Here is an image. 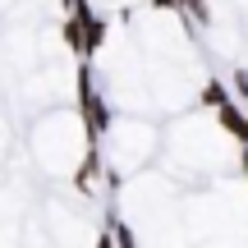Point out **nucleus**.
<instances>
[{"mask_svg": "<svg viewBox=\"0 0 248 248\" xmlns=\"http://www.w3.org/2000/svg\"><path fill=\"white\" fill-rule=\"evenodd\" d=\"M78 110H83V129H88V142H101L110 133V106H106V92H101L92 64H78Z\"/></svg>", "mask_w": 248, "mask_h": 248, "instance_id": "nucleus-1", "label": "nucleus"}, {"mask_svg": "<svg viewBox=\"0 0 248 248\" xmlns=\"http://www.w3.org/2000/svg\"><path fill=\"white\" fill-rule=\"evenodd\" d=\"M216 120H221V129L230 133V138L248 142V110H244V106H234V101H225V106L216 110Z\"/></svg>", "mask_w": 248, "mask_h": 248, "instance_id": "nucleus-2", "label": "nucleus"}, {"mask_svg": "<svg viewBox=\"0 0 248 248\" xmlns=\"http://www.w3.org/2000/svg\"><path fill=\"white\" fill-rule=\"evenodd\" d=\"M175 14L188 18L193 28H212V5L207 0H175Z\"/></svg>", "mask_w": 248, "mask_h": 248, "instance_id": "nucleus-3", "label": "nucleus"}, {"mask_svg": "<svg viewBox=\"0 0 248 248\" xmlns=\"http://www.w3.org/2000/svg\"><path fill=\"white\" fill-rule=\"evenodd\" d=\"M97 175H101V142H88V161H83V170L74 175V184H78L83 193H88V188H92V179H97Z\"/></svg>", "mask_w": 248, "mask_h": 248, "instance_id": "nucleus-4", "label": "nucleus"}, {"mask_svg": "<svg viewBox=\"0 0 248 248\" xmlns=\"http://www.w3.org/2000/svg\"><path fill=\"white\" fill-rule=\"evenodd\" d=\"M64 42H69L74 55H83V60H88V42H83V23H78V14L64 18Z\"/></svg>", "mask_w": 248, "mask_h": 248, "instance_id": "nucleus-5", "label": "nucleus"}, {"mask_svg": "<svg viewBox=\"0 0 248 248\" xmlns=\"http://www.w3.org/2000/svg\"><path fill=\"white\" fill-rule=\"evenodd\" d=\"M225 101H230V88H225L221 78H212V83H207V88H202V106H212V110H221Z\"/></svg>", "mask_w": 248, "mask_h": 248, "instance_id": "nucleus-6", "label": "nucleus"}, {"mask_svg": "<svg viewBox=\"0 0 248 248\" xmlns=\"http://www.w3.org/2000/svg\"><path fill=\"white\" fill-rule=\"evenodd\" d=\"M110 230H115V248H138V239H133V230L124 221H110Z\"/></svg>", "mask_w": 248, "mask_h": 248, "instance_id": "nucleus-7", "label": "nucleus"}, {"mask_svg": "<svg viewBox=\"0 0 248 248\" xmlns=\"http://www.w3.org/2000/svg\"><path fill=\"white\" fill-rule=\"evenodd\" d=\"M230 88H234V97H239V101H248V69H234Z\"/></svg>", "mask_w": 248, "mask_h": 248, "instance_id": "nucleus-8", "label": "nucleus"}, {"mask_svg": "<svg viewBox=\"0 0 248 248\" xmlns=\"http://www.w3.org/2000/svg\"><path fill=\"white\" fill-rule=\"evenodd\" d=\"M97 248H115V230H110V225H106V230H101V239H97Z\"/></svg>", "mask_w": 248, "mask_h": 248, "instance_id": "nucleus-9", "label": "nucleus"}, {"mask_svg": "<svg viewBox=\"0 0 248 248\" xmlns=\"http://www.w3.org/2000/svg\"><path fill=\"white\" fill-rule=\"evenodd\" d=\"M152 5H156V9H175V0H152Z\"/></svg>", "mask_w": 248, "mask_h": 248, "instance_id": "nucleus-10", "label": "nucleus"}, {"mask_svg": "<svg viewBox=\"0 0 248 248\" xmlns=\"http://www.w3.org/2000/svg\"><path fill=\"white\" fill-rule=\"evenodd\" d=\"M239 161H244V175H248V142H244V156H239Z\"/></svg>", "mask_w": 248, "mask_h": 248, "instance_id": "nucleus-11", "label": "nucleus"}]
</instances>
